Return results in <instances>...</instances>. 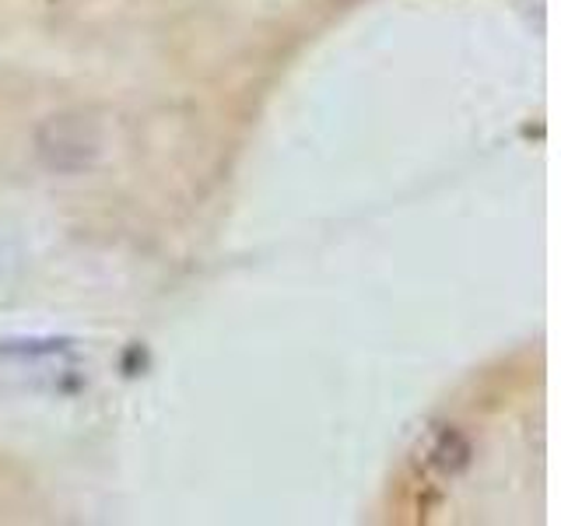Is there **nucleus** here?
Here are the masks:
<instances>
[{
	"label": "nucleus",
	"mask_w": 561,
	"mask_h": 526,
	"mask_svg": "<svg viewBox=\"0 0 561 526\" xmlns=\"http://www.w3.org/2000/svg\"><path fill=\"white\" fill-rule=\"evenodd\" d=\"M432 456H435V464L443 467V470L456 473V470H463L470 464V443H467L460 432H446L443 443L435 446Z\"/></svg>",
	"instance_id": "nucleus-3"
},
{
	"label": "nucleus",
	"mask_w": 561,
	"mask_h": 526,
	"mask_svg": "<svg viewBox=\"0 0 561 526\" xmlns=\"http://www.w3.org/2000/svg\"><path fill=\"white\" fill-rule=\"evenodd\" d=\"M75 347L70 338H32V341H4L0 344V358H39V355H60V351Z\"/></svg>",
	"instance_id": "nucleus-2"
},
{
	"label": "nucleus",
	"mask_w": 561,
	"mask_h": 526,
	"mask_svg": "<svg viewBox=\"0 0 561 526\" xmlns=\"http://www.w3.org/2000/svg\"><path fill=\"white\" fill-rule=\"evenodd\" d=\"M102 155V137L92 119L78 113H57L35 130V158L53 175H81L95 169Z\"/></svg>",
	"instance_id": "nucleus-1"
}]
</instances>
